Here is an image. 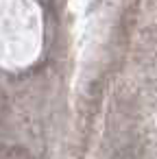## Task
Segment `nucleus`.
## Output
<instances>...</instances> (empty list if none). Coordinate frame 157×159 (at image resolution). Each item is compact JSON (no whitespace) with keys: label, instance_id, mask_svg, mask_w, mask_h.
Returning <instances> with one entry per match:
<instances>
[]
</instances>
